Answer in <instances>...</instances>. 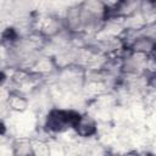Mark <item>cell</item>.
<instances>
[{
    "label": "cell",
    "mask_w": 156,
    "mask_h": 156,
    "mask_svg": "<svg viewBox=\"0 0 156 156\" xmlns=\"http://www.w3.org/2000/svg\"><path fill=\"white\" fill-rule=\"evenodd\" d=\"M154 44L152 41H150V39L147 38H143V39H138L135 43H134V50L135 51H139V52H146L151 49H154Z\"/></svg>",
    "instance_id": "6da1fadb"
}]
</instances>
